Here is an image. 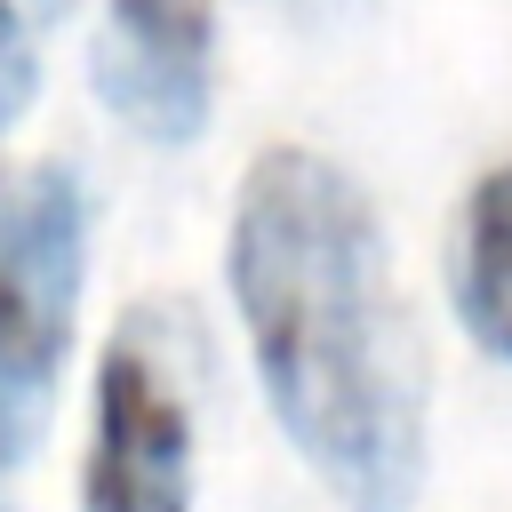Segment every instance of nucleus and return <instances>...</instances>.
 <instances>
[{
    "instance_id": "1",
    "label": "nucleus",
    "mask_w": 512,
    "mask_h": 512,
    "mask_svg": "<svg viewBox=\"0 0 512 512\" xmlns=\"http://www.w3.org/2000/svg\"><path fill=\"white\" fill-rule=\"evenodd\" d=\"M224 272L256 384L312 480L344 512H408L424 488V360L376 200L336 160L272 144L240 176Z\"/></svg>"
},
{
    "instance_id": "2",
    "label": "nucleus",
    "mask_w": 512,
    "mask_h": 512,
    "mask_svg": "<svg viewBox=\"0 0 512 512\" xmlns=\"http://www.w3.org/2000/svg\"><path fill=\"white\" fill-rule=\"evenodd\" d=\"M88 280V192L64 160H0V464L48 416Z\"/></svg>"
},
{
    "instance_id": "3",
    "label": "nucleus",
    "mask_w": 512,
    "mask_h": 512,
    "mask_svg": "<svg viewBox=\"0 0 512 512\" xmlns=\"http://www.w3.org/2000/svg\"><path fill=\"white\" fill-rule=\"evenodd\" d=\"M80 512H192V392L168 312H128L96 360Z\"/></svg>"
},
{
    "instance_id": "4",
    "label": "nucleus",
    "mask_w": 512,
    "mask_h": 512,
    "mask_svg": "<svg viewBox=\"0 0 512 512\" xmlns=\"http://www.w3.org/2000/svg\"><path fill=\"white\" fill-rule=\"evenodd\" d=\"M96 80L136 136H200L216 96V0H104Z\"/></svg>"
},
{
    "instance_id": "5",
    "label": "nucleus",
    "mask_w": 512,
    "mask_h": 512,
    "mask_svg": "<svg viewBox=\"0 0 512 512\" xmlns=\"http://www.w3.org/2000/svg\"><path fill=\"white\" fill-rule=\"evenodd\" d=\"M456 320L480 336V352L512 360V160L488 168L464 192L456 232Z\"/></svg>"
},
{
    "instance_id": "6",
    "label": "nucleus",
    "mask_w": 512,
    "mask_h": 512,
    "mask_svg": "<svg viewBox=\"0 0 512 512\" xmlns=\"http://www.w3.org/2000/svg\"><path fill=\"white\" fill-rule=\"evenodd\" d=\"M32 88H40V56H32V40H24L16 8L0 0V128L32 104Z\"/></svg>"
}]
</instances>
